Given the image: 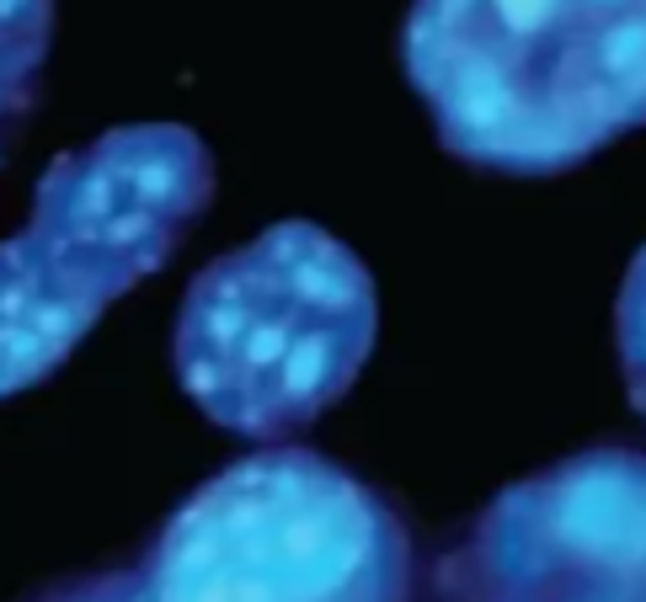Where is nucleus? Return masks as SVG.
Returning a JSON list of instances; mask_svg holds the SVG:
<instances>
[{
  "label": "nucleus",
  "instance_id": "1",
  "mask_svg": "<svg viewBox=\"0 0 646 602\" xmlns=\"http://www.w3.org/2000/svg\"><path fill=\"white\" fill-rule=\"evenodd\" d=\"M401 69L465 166L556 177L646 128V0H411Z\"/></svg>",
  "mask_w": 646,
  "mask_h": 602
},
{
  "label": "nucleus",
  "instance_id": "2",
  "mask_svg": "<svg viewBox=\"0 0 646 602\" xmlns=\"http://www.w3.org/2000/svg\"><path fill=\"white\" fill-rule=\"evenodd\" d=\"M214 203V155L182 123H124L54 155L33 219L0 241V400L43 384L80 336L155 278Z\"/></svg>",
  "mask_w": 646,
  "mask_h": 602
},
{
  "label": "nucleus",
  "instance_id": "3",
  "mask_svg": "<svg viewBox=\"0 0 646 602\" xmlns=\"http://www.w3.org/2000/svg\"><path fill=\"white\" fill-rule=\"evenodd\" d=\"M375 336V272L331 230L283 219L188 283L172 368L214 426L283 443L358 384Z\"/></svg>",
  "mask_w": 646,
  "mask_h": 602
},
{
  "label": "nucleus",
  "instance_id": "4",
  "mask_svg": "<svg viewBox=\"0 0 646 602\" xmlns=\"http://www.w3.org/2000/svg\"><path fill=\"white\" fill-rule=\"evenodd\" d=\"M139 576L161 602H411V534L342 464L262 448L161 523Z\"/></svg>",
  "mask_w": 646,
  "mask_h": 602
},
{
  "label": "nucleus",
  "instance_id": "5",
  "mask_svg": "<svg viewBox=\"0 0 646 602\" xmlns=\"http://www.w3.org/2000/svg\"><path fill=\"white\" fill-rule=\"evenodd\" d=\"M439 602H646V453L598 443L497 490L433 571Z\"/></svg>",
  "mask_w": 646,
  "mask_h": 602
},
{
  "label": "nucleus",
  "instance_id": "6",
  "mask_svg": "<svg viewBox=\"0 0 646 602\" xmlns=\"http://www.w3.org/2000/svg\"><path fill=\"white\" fill-rule=\"evenodd\" d=\"M49 33H54V0H0V133L33 107Z\"/></svg>",
  "mask_w": 646,
  "mask_h": 602
},
{
  "label": "nucleus",
  "instance_id": "7",
  "mask_svg": "<svg viewBox=\"0 0 646 602\" xmlns=\"http://www.w3.org/2000/svg\"><path fill=\"white\" fill-rule=\"evenodd\" d=\"M615 347H620V373H625V395L646 417V245L631 256L625 278H620V299H615Z\"/></svg>",
  "mask_w": 646,
  "mask_h": 602
},
{
  "label": "nucleus",
  "instance_id": "8",
  "mask_svg": "<svg viewBox=\"0 0 646 602\" xmlns=\"http://www.w3.org/2000/svg\"><path fill=\"white\" fill-rule=\"evenodd\" d=\"M27 602H161V598L144 587L139 565H129V571H86V576L54 581V587L33 592Z\"/></svg>",
  "mask_w": 646,
  "mask_h": 602
}]
</instances>
